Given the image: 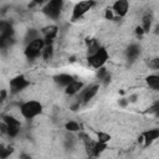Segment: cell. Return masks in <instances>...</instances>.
<instances>
[{"instance_id":"cell-1","label":"cell","mask_w":159,"mask_h":159,"mask_svg":"<svg viewBox=\"0 0 159 159\" xmlns=\"http://www.w3.org/2000/svg\"><path fill=\"white\" fill-rule=\"evenodd\" d=\"M20 111H21V114L25 118L31 119V118L36 117L37 114H40L42 112V104L37 101H29V102L21 104Z\"/></svg>"},{"instance_id":"cell-2","label":"cell","mask_w":159,"mask_h":159,"mask_svg":"<svg viewBox=\"0 0 159 159\" xmlns=\"http://www.w3.org/2000/svg\"><path fill=\"white\" fill-rule=\"evenodd\" d=\"M43 47H45V42H43L42 39L39 37V39L34 40L32 42L27 43V46L25 48V55H26V57L29 60H35L36 57L40 56V53H41Z\"/></svg>"},{"instance_id":"cell-3","label":"cell","mask_w":159,"mask_h":159,"mask_svg":"<svg viewBox=\"0 0 159 159\" xmlns=\"http://www.w3.org/2000/svg\"><path fill=\"white\" fill-rule=\"evenodd\" d=\"M107 60H108V53H107V50L103 47H99L97 52L88 56V62L94 68H101L107 62Z\"/></svg>"},{"instance_id":"cell-4","label":"cell","mask_w":159,"mask_h":159,"mask_svg":"<svg viewBox=\"0 0 159 159\" xmlns=\"http://www.w3.org/2000/svg\"><path fill=\"white\" fill-rule=\"evenodd\" d=\"M63 1L62 0H51L50 2H47V5L43 7V12L51 17V19H57L60 16L61 9H62Z\"/></svg>"},{"instance_id":"cell-5","label":"cell","mask_w":159,"mask_h":159,"mask_svg":"<svg viewBox=\"0 0 159 159\" xmlns=\"http://www.w3.org/2000/svg\"><path fill=\"white\" fill-rule=\"evenodd\" d=\"M93 5H94V1H80L78 4H76L72 14V21H76L80 17H82Z\"/></svg>"},{"instance_id":"cell-6","label":"cell","mask_w":159,"mask_h":159,"mask_svg":"<svg viewBox=\"0 0 159 159\" xmlns=\"http://www.w3.org/2000/svg\"><path fill=\"white\" fill-rule=\"evenodd\" d=\"M27 86H29V81L24 76H16L15 78H12L10 81V88H11L12 93H17Z\"/></svg>"},{"instance_id":"cell-7","label":"cell","mask_w":159,"mask_h":159,"mask_svg":"<svg viewBox=\"0 0 159 159\" xmlns=\"http://www.w3.org/2000/svg\"><path fill=\"white\" fill-rule=\"evenodd\" d=\"M42 32H43V35H45V39H43L45 46L51 45L52 41H53V39H55L56 35H57V26H55V25L47 26V27H45V29L42 30Z\"/></svg>"},{"instance_id":"cell-8","label":"cell","mask_w":159,"mask_h":159,"mask_svg":"<svg viewBox=\"0 0 159 159\" xmlns=\"http://www.w3.org/2000/svg\"><path fill=\"white\" fill-rule=\"evenodd\" d=\"M128 6H129L128 1H125V0H118V1H116L113 4V10H114V12L118 16H124L127 14V11H128Z\"/></svg>"},{"instance_id":"cell-9","label":"cell","mask_w":159,"mask_h":159,"mask_svg":"<svg viewBox=\"0 0 159 159\" xmlns=\"http://www.w3.org/2000/svg\"><path fill=\"white\" fill-rule=\"evenodd\" d=\"M14 30L12 31H9L6 34H2L0 35V48H7L10 47L12 43H14Z\"/></svg>"},{"instance_id":"cell-10","label":"cell","mask_w":159,"mask_h":159,"mask_svg":"<svg viewBox=\"0 0 159 159\" xmlns=\"http://www.w3.org/2000/svg\"><path fill=\"white\" fill-rule=\"evenodd\" d=\"M158 137H159V130L158 129H149V130H147L144 134H143V140H144V143H145V147H148L149 144H152L155 139H158Z\"/></svg>"},{"instance_id":"cell-11","label":"cell","mask_w":159,"mask_h":159,"mask_svg":"<svg viewBox=\"0 0 159 159\" xmlns=\"http://www.w3.org/2000/svg\"><path fill=\"white\" fill-rule=\"evenodd\" d=\"M53 81L60 84V86H65L67 87L71 82H73V77L71 75H67V73H61V75H56L53 77Z\"/></svg>"},{"instance_id":"cell-12","label":"cell","mask_w":159,"mask_h":159,"mask_svg":"<svg viewBox=\"0 0 159 159\" xmlns=\"http://www.w3.org/2000/svg\"><path fill=\"white\" fill-rule=\"evenodd\" d=\"M97 92H98V86L97 84H94V86H91V87H88L87 89H84L83 92H82V101L83 102H89V99H92L96 94H97Z\"/></svg>"},{"instance_id":"cell-13","label":"cell","mask_w":159,"mask_h":159,"mask_svg":"<svg viewBox=\"0 0 159 159\" xmlns=\"http://www.w3.org/2000/svg\"><path fill=\"white\" fill-rule=\"evenodd\" d=\"M139 53H140V48H139L138 45H130V46L127 48V52H125L127 58H128L129 61H134V60L139 56Z\"/></svg>"},{"instance_id":"cell-14","label":"cell","mask_w":159,"mask_h":159,"mask_svg":"<svg viewBox=\"0 0 159 159\" xmlns=\"http://www.w3.org/2000/svg\"><path fill=\"white\" fill-rule=\"evenodd\" d=\"M82 87H83V83H82V82H80V81H73V82H71V83L66 87V93H67V94H75V93H77L80 89H82Z\"/></svg>"},{"instance_id":"cell-15","label":"cell","mask_w":159,"mask_h":159,"mask_svg":"<svg viewBox=\"0 0 159 159\" xmlns=\"http://www.w3.org/2000/svg\"><path fill=\"white\" fill-rule=\"evenodd\" d=\"M147 83L153 89H159V77L157 75H150L147 77Z\"/></svg>"},{"instance_id":"cell-16","label":"cell","mask_w":159,"mask_h":159,"mask_svg":"<svg viewBox=\"0 0 159 159\" xmlns=\"http://www.w3.org/2000/svg\"><path fill=\"white\" fill-rule=\"evenodd\" d=\"M2 122L7 125V127H20V122L17 119H15L11 116H2Z\"/></svg>"},{"instance_id":"cell-17","label":"cell","mask_w":159,"mask_h":159,"mask_svg":"<svg viewBox=\"0 0 159 159\" xmlns=\"http://www.w3.org/2000/svg\"><path fill=\"white\" fill-rule=\"evenodd\" d=\"M12 147H5L0 144V159H6L7 157H10V154H12Z\"/></svg>"},{"instance_id":"cell-18","label":"cell","mask_w":159,"mask_h":159,"mask_svg":"<svg viewBox=\"0 0 159 159\" xmlns=\"http://www.w3.org/2000/svg\"><path fill=\"white\" fill-rule=\"evenodd\" d=\"M9 31H12V26L9 21H5V20H0V35L2 34H6Z\"/></svg>"},{"instance_id":"cell-19","label":"cell","mask_w":159,"mask_h":159,"mask_svg":"<svg viewBox=\"0 0 159 159\" xmlns=\"http://www.w3.org/2000/svg\"><path fill=\"white\" fill-rule=\"evenodd\" d=\"M150 25H152V15L147 14L144 17H143V25H142V29L144 32H148L150 30Z\"/></svg>"},{"instance_id":"cell-20","label":"cell","mask_w":159,"mask_h":159,"mask_svg":"<svg viewBox=\"0 0 159 159\" xmlns=\"http://www.w3.org/2000/svg\"><path fill=\"white\" fill-rule=\"evenodd\" d=\"M88 43H89V46H88V53H89V56L93 55L94 52H97L99 50V43L96 40H89Z\"/></svg>"},{"instance_id":"cell-21","label":"cell","mask_w":159,"mask_h":159,"mask_svg":"<svg viewBox=\"0 0 159 159\" xmlns=\"http://www.w3.org/2000/svg\"><path fill=\"white\" fill-rule=\"evenodd\" d=\"M52 52H53L52 46H51V45H47V46H45V47L42 48V57H43L45 60H50V58L52 57Z\"/></svg>"},{"instance_id":"cell-22","label":"cell","mask_w":159,"mask_h":159,"mask_svg":"<svg viewBox=\"0 0 159 159\" xmlns=\"http://www.w3.org/2000/svg\"><path fill=\"white\" fill-rule=\"evenodd\" d=\"M36 39H39L37 31H36V30H30V31L27 32V35H26V42L30 43V42H32V41L36 40Z\"/></svg>"},{"instance_id":"cell-23","label":"cell","mask_w":159,"mask_h":159,"mask_svg":"<svg viewBox=\"0 0 159 159\" xmlns=\"http://www.w3.org/2000/svg\"><path fill=\"white\" fill-rule=\"evenodd\" d=\"M66 129L70 132H77V130H80V125L76 122H68V123H66Z\"/></svg>"},{"instance_id":"cell-24","label":"cell","mask_w":159,"mask_h":159,"mask_svg":"<svg viewBox=\"0 0 159 159\" xmlns=\"http://www.w3.org/2000/svg\"><path fill=\"white\" fill-rule=\"evenodd\" d=\"M109 139H111V135L109 134L103 133V132H99L98 133V142L99 143H107Z\"/></svg>"},{"instance_id":"cell-25","label":"cell","mask_w":159,"mask_h":159,"mask_svg":"<svg viewBox=\"0 0 159 159\" xmlns=\"http://www.w3.org/2000/svg\"><path fill=\"white\" fill-rule=\"evenodd\" d=\"M17 133H19V127H7L6 134H9L10 137H16Z\"/></svg>"},{"instance_id":"cell-26","label":"cell","mask_w":159,"mask_h":159,"mask_svg":"<svg viewBox=\"0 0 159 159\" xmlns=\"http://www.w3.org/2000/svg\"><path fill=\"white\" fill-rule=\"evenodd\" d=\"M108 72H107V70L104 68V67H101V68H98V71H97V77L102 81L104 77H106V75H107Z\"/></svg>"},{"instance_id":"cell-27","label":"cell","mask_w":159,"mask_h":159,"mask_svg":"<svg viewBox=\"0 0 159 159\" xmlns=\"http://www.w3.org/2000/svg\"><path fill=\"white\" fill-rule=\"evenodd\" d=\"M149 67L153 68V70H158V68H159V60H158V58H153V60L149 62Z\"/></svg>"},{"instance_id":"cell-28","label":"cell","mask_w":159,"mask_h":159,"mask_svg":"<svg viewBox=\"0 0 159 159\" xmlns=\"http://www.w3.org/2000/svg\"><path fill=\"white\" fill-rule=\"evenodd\" d=\"M158 111H159V103L155 102V103L149 108V113H158Z\"/></svg>"},{"instance_id":"cell-29","label":"cell","mask_w":159,"mask_h":159,"mask_svg":"<svg viewBox=\"0 0 159 159\" xmlns=\"http://www.w3.org/2000/svg\"><path fill=\"white\" fill-rule=\"evenodd\" d=\"M102 82L104 83V86H107V84L111 82V75H109V73H107V75H106V77L102 80Z\"/></svg>"},{"instance_id":"cell-30","label":"cell","mask_w":159,"mask_h":159,"mask_svg":"<svg viewBox=\"0 0 159 159\" xmlns=\"http://www.w3.org/2000/svg\"><path fill=\"white\" fill-rule=\"evenodd\" d=\"M7 132V125L2 122V123H0V133H6Z\"/></svg>"},{"instance_id":"cell-31","label":"cell","mask_w":159,"mask_h":159,"mask_svg":"<svg viewBox=\"0 0 159 159\" xmlns=\"http://www.w3.org/2000/svg\"><path fill=\"white\" fill-rule=\"evenodd\" d=\"M104 16H106V19H108V20H113V12H112V10H107Z\"/></svg>"},{"instance_id":"cell-32","label":"cell","mask_w":159,"mask_h":159,"mask_svg":"<svg viewBox=\"0 0 159 159\" xmlns=\"http://www.w3.org/2000/svg\"><path fill=\"white\" fill-rule=\"evenodd\" d=\"M135 34H137L138 36H142V35L144 34V31H143V29H142L140 26H138V27L135 29Z\"/></svg>"},{"instance_id":"cell-33","label":"cell","mask_w":159,"mask_h":159,"mask_svg":"<svg viewBox=\"0 0 159 159\" xmlns=\"http://www.w3.org/2000/svg\"><path fill=\"white\" fill-rule=\"evenodd\" d=\"M127 103H128V101H127V99H124V98H122V99L119 101V104H120L122 107H125V106H127Z\"/></svg>"},{"instance_id":"cell-34","label":"cell","mask_w":159,"mask_h":159,"mask_svg":"<svg viewBox=\"0 0 159 159\" xmlns=\"http://www.w3.org/2000/svg\"><path fill=\"white\" fill-rule=\"evenodd\" d=\"M5 97H6V91H5V89H2V91L0 92V98L4 101V99H5Z\"/></svg>"},{"instance_id":"cell-35","label":"cell","mask_w":159,"mask_h":159,"mask_svg":"<svg viewBox=\"0 0 159 159\" xmlns=\"http://www.w3.org/2000/svg\"><path fill=\"white\" fill-rule=\"evenodd\" d=\"M20 159H31V158H30L27 154H24V153H22V154L20 155Z\"/></svg>"},{"instance_id":"cell-36","label":"cell","mask_w":159,"mask_h":159,"mask_svg":"<svg viewBox=\"0 0 159 159\" xmlns=\"http://www.w3.org/2000/svg\"><path fill=\"white\" fill-rule=\"evenodd\" d=\"M135 98H137V96H135V94H133V96H130V98H129V99H130L132 102H134V101H135Z\"/></svg>"},{"instance_id":"cell-37","label":"cell","mask_w":159,"mask_h":159,"mask_svg":"<svg viewBox=\"0 0 159 159\" xmlns=\"http://www.w3.org/2000/svg\"><path fill=\"white\" fill-rule=\"evenodd\" d=\"M1 102H2V99H1V98H0V103H1Z\"/></svg>"}]
</instances>
